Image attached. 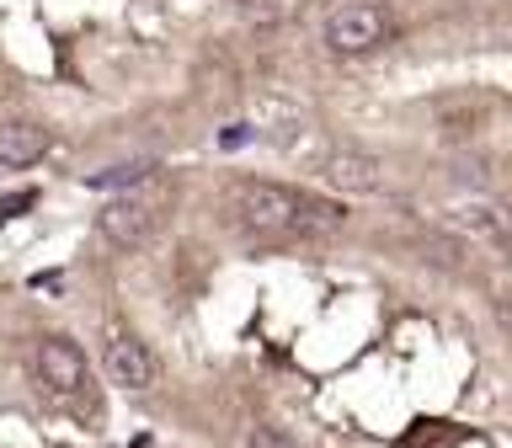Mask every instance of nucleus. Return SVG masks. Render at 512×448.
I'll list each match as a JSON object with an SVG mask.
<instances>
[{"label":"nucleus","mask_w":512,"mask_h":448,"mask_svg":"<svg viewBox=\"0 0 512 448\" xmlns=\"http://www.w3.org/2000/svg\"><path fill=\"white\" fill-rule=\"evenodd\" d=\"M235 203H240V219L256 224V230H299V214H304V192L278 182H240Z\"/></svg>","instance_id":"f03ea898"},{"label":"nucleus","mask_w":512,"mask_h":448,"mask_svg":"<svg viewBox=\"0 0 512 448\" xmlns=\"http://www.w3.org/2000/svg\"><path fill=\"white\" fill-rule=\"evenodd\" d=\"M107 379L123 384V390H150L155 358L144 352V342H134V336H112L107 342Z\"/></svg>","instance_id":"423d86ee"},{"label":"nucleus","mask_w":512,"mask_h":448,"mask_svg":"<svg viewBox=\"0 0 512 448\" xmlns=\"http://www.w3.org/2000/svg\"><path fill=\"white\" fill-rule=\"evenodd\" d=\"M38 374H43V384L54 395H80L91 384L86 352H80L75 342H64V336H43L38 342Z\"/></svg>","instance_id":"20e7f679"},{"label":"nucleus","mask_w":512,"mask_h":448,"mask_svg":"<svg viewBox=\"0 0 512 448\" xmlns=\"http://www.w3.org/2000/svg\"><path fill=\"white\" fill-rule=\"evenodd\" d=\"M155 171H160L155 160H128V166H107V171H91V176H86V187H96V192H102V187H134V182H150Z\"/></svg>","instance_id":"6e6552de"},{"label":"nucleus","mask_w":512,"mask_h":448,"mask_svg":"<svg viewBox=\"0 0 512 448\" xmlns=\"http://www.w3.org/2000/svg\"><path fill=\"white\" fill-rule=\"evenodd\" d=\"M48 144H54V134H48L43 123H6L0 128V166L22 171V166L48 155Z\"/></svg>","instance_id":"0eeeda50"},{"label":"nucleus","mask_w":512,"mask_h":448,"mask_svg":"<svg viewBox=\"0 0 512 448\" xmlns=\"http://www.w3.org/2000/svg\"><path fill=\"white\" fill-rule=\"evenodd\" d=\"M166 208H171V192L150 176V182H134V187H123L112 203H102V214H96V230H102L107 246H118V251H139L144 240H150V235L160 230Z\"/></svg>","instance_id":"f257e3e1"},{"label":"nucleus","mask_w":512,"mask_h":448,"mask_svg":"<svg viewBox=\"0 0 512 448\" xmlns=\"http://www.w3.org/2000/svg\"><path fill=\"white\" fill-rule=\"evenodd\" d=\"M246 448H299V443L288 438L283 427H272V422H262V427H251V432H246Z\"/></svg>","instance_id":"1a4fd4ad"},{"label":"nucleus","mask_w":512,"mask_h":448,"mask_svg":"<svg viewBox=\"0 0 512 448\" xmlns=\"http://www.w3.org/2000/svg\"><path fill=\"white\" fill-rule=\"evenodd\" d=\"M326 182L336 192H379L384 187V160L368 150H336L326 160Z\"/></svg>","instance_id":"39448f33"},{"label":"nucleus","mask_w":512,"mask_h":448,"mask_svg":"<svg viewBox=\"0 0 512 448\" xmlns=\"http://www.w3.org/2000/svg\"><path fill=\"white\" fill-rule=\"evenodd\" d=\"M246 139H251L246 123H230V128H224V150H235V144H246Z\"/></svg>","instance_id":"f8f14e48"},{"label":"nucleus","mask_w":512,"mask_h":448,"mask_svg":"<svg viewBox=\"0 0 512 448\" xmlns=\"http://www.w3.org/2000/svg\"><path fill=\"white\" fill-rule=\"evenodd\" d=\"M38 203V192H11L6 203H0V219H11V214H22V208H32Z\"/></svg>","instance_id":"9b49d317"},{"label":"nucleus","mask_w":512,"mask_h":448,"mask_svg":"<svg viewBox=\"0 0 512 448\" xmlns=\"http://www.w3.org/2000/svg\"><path fill=\"white\" fill-rule=\"evenodd\" d=\"M464 224H470V230H486V235L502 230V219H496L491 203H470V208H464Z\"/></svg>","instance_id":"9d476101"},{"label":"nucleus","mask_w":512,"mask_h":448,"mask_svg":"<svg viewBox=\"0 0 512 448\" xmlns=\"http://www.w3.org/2000/svg\"><path fill=\"white\" fill-rule=\"evenodd\" d=\"M384 32H390V16L379 6H342V11H331V22H326V48L352 59V54L379 48Z\"/></svg>","instance_id":"7ed1b4c3"}]
</instances>
